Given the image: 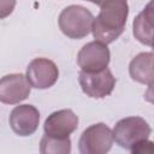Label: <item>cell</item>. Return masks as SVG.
Returning <instances> with one entry per match:
<instances>
[{"label": "cell", "mask_w": 154, "mask_h": 154, "mask_svg": "<svg viewBox=\"0 0 154 154\" xmlns=\"http://www.w3.org/2000/svg\"><path fill=\"white\" fill-rule=\"evenodd\" d=\"M100 12L93 19L91 32L95 41L108 45L116 41L124 31L129 5L123 0H109L99 4Z\"/></svg>", "instance_id": "obj_1"}, {"label": "cell", "mask_w": 154, "mask_h": 154, "mask_svg": "<svg viewBox=\"0 0 154 154\" xmlns=\"http://www.w3.org/2000/svg\"><path fill=\"white\" fill-rule=\"evenodd\" d=\"M93 19V13L84 6L70 5L60 12L58 24L65 36L81 40L91 31Z\"/></svg>", "instance_id": "obj_2"}, {"label": "cell", "mask_w": 154, "mask_h": 154, "mask_svg": "<svg viewBox=\"0 0 154 154\" xmlns=\"http://www.w3.org/2000/svg\"><path fill=\"white\" fill-rule=\"evenodd\" d=\"M152 132L150 125L141 117H126L120 119L112 131L113 140L118 146L130 149L140 141L148 140Z\"/></svg>", "instance_id": "obj_3"}, {"label": "cell", "mask_w": 154, "mask_h": 154, "mask_svg": "<svg viewBox=\"0 0 154 154\" xmlns=\"http://www.w3.org/2000/svg\"><path fill=\"white\" fill-rule=\"evenodd\" d=\"M112 130L103 123L87 128L78 141L79 154H107L113 146Z\"/></svg>", "instance_id": "obj_4"}, {"label": "cell", "mask_w": 154, "mask_h": 154, "mask_svg": "<svg viewBox=\"0 0 154 154\" xmlns=\"http://www.w3.org/2000/svg\"><path fill=\"white\" fill-rule=\"evenodd\" d=\"M79 85L87 96L103 99L109 95L116 87V77L107 67L99 72H79Z\"/></svg>", "instance_id": "obj_5"}, {"label": "cell", "mask_w": 154, "mask_h": 154, "mask_svg": "<svg viewBox=\"0 0 154 154\" xmlns=\"http://www.w3.org/2000/svg\"><path fill=\"white\" fill-rule=\"evenodd\" d=\"M111 53L107 45L91 41L84 45L77 54V64L83 72H99L107 69Z\"/></svg>", "instance_id": "obj_6"}, {"label": "cell", "mask_w": 154, "mask_h": 154, "mask_svg": "<svg viewBox=\"0 0 154 154\" xmlns=\"http://www.w3.org/2000/svg\"><path fill=\"white\" fill-rule=\"evenodd\" d=\"M25 77L30 87L36 89H48L58 81L59 70L54 61L47 58H36L29 63Z\"/></svg>", "instance_id": "obj_7"}, {"label": "cell", "mask_w": 154, "mask_h": 154, "mask_svg": "<svg viewBox=\"0 0 154 154\" xmlns=\"http://www.w3.org/2000/svg\"><path fill=\"white\" fill-rule=\"evenodd\" d=\"M10 126L12 131L18 136H30L32 135L40 123V112L32 105H19L16 106L8 118Z\"/></svg>", "instance_id": "obj_8"}, {"label": "cell", "mask_w": 154, "mask_h": 154, "mask_svg": "<svg viewBox=\"0 0 154 154\" xmlns=\"http://www.w3.org/2000/svg\"><path fill=\"white\" fill-rule=\"evenodd\" d=\"M30 84L23 73H11L0 78V102L16 105L30 94Z\"/></svg>", "instance_id": "obj_9"}, {"label": "cell", "mask_w": 154, "mask_h": 154, "mask_svg": "<svg viewBox=\"0 0 154 154\" xmlns=\"http://www.w3.org/2000/svg\"><path fill=\"white\" fill-rule=\"evenodd\" d=\"M78 126V117L72 109L64 108L53 112L43 124L45 135L57 138L69 137Z\"/></svg>", "instance_id": "obj_10"}, {"label": "cell", "mask_w": 154, "mask_h": 154, "mask_svg": "<svg viewBox=\"0 0 154 154\" xmlns=\"http://www.w3.org/2000/svg\"><path fill=\"white\" fill-rule=\"evenodd\" d=\"M153 24H154V1H149L147 6L135 17L132 23V32L135 38L152 47L153 45Z\"/></svg>", "instance_id": "obj_11"}, {"label": "cell", "mask_w": 154, "mask_h": 154, "mask_svg": "<svg viewBox=\"0 0 154 154\" xmlns=\"http://www.w3.org/2000/svg\"><path fill=\"white\" fill-rule=\"evenodd\" d=\"M153 53L152 52H142L137 54L129 65L130 77L142 84H147L149 87L153 85Z\"/></svg>", "instance_id": "obj_12"}, {"label": "cell", "mask_w": 154, "mask_h": 154, "mask_svg": "<svg viewBox=\"0 0 154 154\" xmlns=\"http://www.w3.org/2000/svg\"><path fill=\"white\" fill-rule=\"evenodd\" d=\"M41 154H70L71 140L69 137L57 138L45 135L40 141Z\"/></svg>", "instance_id": "obj_13"}, {"label": "cell", "mask_w": 154, "mask_h": 154, "mask_svg": "<svg viewBox=\"0 0 154 154\" xmlns=\"http://www.w3.org/2000/svg\"><path fill=\"white\" fill-rule=\"evenodd\" d=\"M131 154H154V144L150 140H143L134 144L131 148Z\"/></svg>", "instance_id": "obj_14"}, {"label": "cell", "mask_w": 154, "mask_h": 154, "mask_svg": "<svg viewBox=\"0 0 154 154\" xmlns=\"http://www.w3.org/2000/svg\"><path fill=\"white\" fill-rule=\"evenodd\" d=\"M16 6V1L13 0H0V19L10 16Z\"/></svg>", "instance_id": "obj_15"}]
</instances>
